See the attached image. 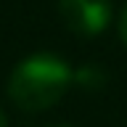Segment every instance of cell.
I'll use <instances>...</instances> for the list:
<instances>
[{"label":"cell","mask_w":127,"mask_h":127,"mask_svg":"<svg viewBox=\"0 0 127 127\" xmlns=\"http://www.w3.org/2000/svg\"><path fill=\"white\" fill-rule=\"evenodd\" d=\"M71 79L74 74L64 58L53 53H34L13 69L8 79V95L24 111H42L61 101Z\"/></svg>","instance_id":"1"},{"label":"cell","mask_w":127,"mask_h":127,"mask_svg":"<svg viewBox=\"0 0 127 127\" xmlns=\"http://www.w3.org/2000/svg\"><path fill=\"white\" fill-rule=\"evenodd\" d=\"M61 16L77 34H101L111 21V0H61Z\"/></svg>","instance_id":"2"},{"label":"cell","mask_w":127,"mask_h":127,"mask_svg":"<svg viewBox=\"0 0 127 127\" xmlns=\"http://www.w3.org/2000/svg\"><path fill=\"white\" fill-rule=\"evenodd\" d=\"M119 37H122V42L127 45V5L122 8V13H119Z\"/></svg>","instance_id":"3"},{"label":"cell","mask_w":127,"mask_h":127,"mask_svg":"<svg viewBox=\"0 0 127 127\" xmlns=\"http://www.w3.org/2000/svg\"><path fill=\"white\" fill-rule=\"evenodd\" d=\"M0 127H8V117H5V111L0 109Z\"/></svg>","instance_id":"4"},{"label":"cell","mask_w":127,"mask_h":127,"mask_svg":"<svg viewBox=\"0 0 127 127\" xmlns=\"http://www.w3.org/2000/svg\"><path fill=\"white\" fill-rule=\"evenodd\" d=\"M53 127H64V125H53Z\"/></svg>","instance_id":"5"}]
</instances>
